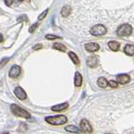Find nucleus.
Masks as SVG:
<instances>
[{
  "label": "nucleus",
  "instance_id": "24",
  "mask_svg": "<svg viewBox=\"0 0 134 134\" xmlns=\"http://www.w3.org/2000/svg\"><path fill=\"white\" fill-rule=\"evenodd\" d=\"M8 60H9V58H3L2 60V61L0 62V66H3L6 63H8Z\"/></svg>",
  "mask_w": 134,
  "mask_h": 134
},
{
  "label": "nucleus",
  "instance_id": "9",
  "mask_svg": "<svg viewBox=\"0 0 134 134\" xmlns=\"http://www.w3.org/2000/svg\"><path fill=\"white\" fill-rule=\"evenodd\" d=\"M85 48L89 52H96L100 49V45L96 43H92V42H91V43H87L85 44Z\"/></svg>",
  "mask_w": 134,
  "mask_h": 134
},
{
  "label": "nucleus",
  "instance_id": "8",
  "mask_svg": "<svg viewBox=\"0 0 134 134\" xmlns=\"http://www.w3.org/2000/svg\"><path fill=\"white\" fill-rule=\"evenodd\" d=\"M130 81V76L127 74H121L116 76V82L121 85H125Z\"/></svg>",
  "mask_w": 134,
  "mask_h": 134
},
{
  "label": "nucleus",
  "instance_id": "12",
  "mask_svg": "<svg viewBox=\"0 0 134 134\" xmlns=\"http://www.w3.org/2000/svg\"><path fill=\"white\" fill-rule=\"evenodd\" d=\"M108 47L113 51H117L120 48V43L117 41H110L108 42Z\"/></svg>",
  "mask_w": 134,
  "mask_h": 134
},
{
  "label": "nucleus",
  "instance_id": "2",
  "mask_svg": "<svg viewBox=\"0 0 134 134\" xmlns=\"http://www.w3.org/2000/svg\"><path fill=\"white\" fill-rule=\"evenodd\" d=\"M132 27L128 24H125L121 25L116 30L117 35L120 37L129 36L132 35Z\"/></svg>",
  "mask_w": 134,
  "mask_h": 134
},
{
  "label": "nucleus",
  "instance_id": "3",
  "mask_svg": "<svg viewBox=\"0 0 134 134\" xmlns=\"http://www.w3.org/2000/svg\"><path fill=\"white\" fill-rule=\"evenodd\" d=\"M11 111L14 114L17 116H20V117H24V118H29L30 115L28 111L24 110L23 108L19 107L18 105L16 104H13L11 105Z\"/></svg>",
  "mask_w": 134,
  "mask_h": 134
},
{
  "label": "nucleus",
  "instance_id": "23",
  "mask_svg": "<svg viewBox=\"0 0 134 134\" xmlns=\"http://www.w3.org/2000/svg\"><path fill=\"white\" fill-rule=\"evenodd\" d=\"M38 25H39V24L38 23H36V24H33L32 26L29 28V33H33L34 31L36 29V28L38 27Z\"/></svg>",
  "mask_w": 134,
  "mask_h": 134
},
{
  "label": "nucleus",
  "instance_id": "6",
  "mask_svg": "<svg viewBox=\"0 0 134 134\" xmlns=\"http://www.w3.org/2000/svg\"><path fill=\"white\" fill-rule=\"evenodd\" d=\"M21 73V68L17 65H14L11 67V69L8 72V75L11 78H17L19 77V75Z\"/></svg>",
  "mask_w": 134,
  "mask_h": 134
},
{
  "label": "nucleus",
  "instance_id": "19",
  "mask_svg": "<svg viewBox=\"0 0 134 134\" xmlns=\"http://www.w3.org/2000/svg\"><path fill=\"white\" fill-rule=\"evenodd\" d=\"M69 56H70V58L71 59V60L73 61V63L74 64H75V65H79L80 64V60H79V58H78V56L75 54L74 52H69Z\"/></svg>",
  "mask_w": 134,
  "mask_h": 134
},
{
  "label": "nucleus",
  "instance_id": "14",
  "mask_svg": "<svg viewBox=\"0 0 134 134\" xmlns=\"http://www.w3.org/2000/svg\"><path fill=\"white\" fill-rule=\"evenodd\" d=\"M71 13V8L70 6H67V5H65L64 7L62 8L61 9V12L60 14L63 17H65V18H66V17H68Z\"/></svg>",
  "mask_w": 134,
  "mask_h": 134
},
{
  "label": "nucleus",
  "instance_id": "21",
  "mask_svg": "<svg viewBox=\"0 0 134 134\" xmlns=\"http://www.w3.org/2000/svg\"><path fill=\"white\" fill-rule=\"evenodd\" d=\"M45 38L49 40H55V39H60V37H59L57 35H45Z\"/></svg>",
  "mask_w": 134,
  "mask_h": 134
},
{
  "label": "nucleus",
  "instance_id": "1",
  "mask_svg": "<svg viewBox=\"0 0 134 134\" xmlns=\"http://www.w3.org/2000/svg\"><path fill=\"white\" fill-rule=\"evenodd\" d=\"M45 121L51 125L60 126V125H64L65 123H66L67 117L63 115L55 116H47V117H45Z\"/></svg>",
  "mask_w": 134,
  "mask_h": 134
},
{
  "label": "nucleus",
  "instance_id": "22",
  "mask_svg": "<svg viewBox=\"0 0 134 134\" xmlns=\"http://www.w3.org/2000/svg\"><path fill=\"white\" fill-rule=\"evenodd\" d=\"M108 84H109V86H110L111 87H112V88H116L117 86H118V83H117L116 81H109Z\"/></svg>",
  "mask_w": 134,
  "mask_h": 134
},
{
  "label": "nucleus",
  "instance_id": "17",
  "mask_svg": "<svg viewBox=\"0 0 134 134\" xmlns=\"http://www.w3.org/2000/svg\"><path fill=\"white\" fill-rule=\"evenodd\" d=\"M97 85L100 87H102V88H106L107 86V85H108V81H107V80L106 78L100 77L98 79V81H97Z\"/></svg>",
  "mask_w": 134,
  "mask_h": 134
},
{
  "label": "nucleus",
  "instance_id": "15",
  "mask_svg": "<svg viewBox=\"0 0 134 134\" xmlns=\"http://www.w3.org/2000/svg\"><path fill=\"white\" fill-rule=\"evenodd\" d=\"M124 52L128 55L132 56L134 54V46L132 44H127L124 48Z\"/></svg>",
  "mask_w": 134,
  "mask_h": 134
},
{
  "label": "nucleus",
  "instance_id": "7",
  "mask_svg": "<svg viewBox=\"0 0 134 134\" xmlns=\"http://www.w3.org/2000/svg\"><path fill=\"white\" fill-rule=\"evenodd\" d=\"M14 94L17 96V98L19 100H25L27 98L26 92L24 91L23 88H21L20 86H17L14 89Z\"/></svg>",
  "mask_w": 134,
  "mask_h": 134
},
{
  "label": "nucleus",
  "instance_id": "11",
  "mask_svg": "<svg viewBox=\"0 0 134 134\" xmlns=\"http://www.w3.org/2000/svg\"><path fill=\"white\" fill-rule=\"evenodd\" d=\"M69 107L68 103H62V104H59L55 105V106L52 107L51 110L54 111H65V109H67Z\"/></svg>",
  "mask_w": 134,
  "mask_h": 134
},
{
  "label": "nucleus",
  "instance_id": "28",
  "mask_svg": "<svg viewBox=\"0 0 134 134\" xmlns=\"http://www.w3.org/2000/svg\"><path fill=\"white\" fill-rule=\"evenodd\" d=\"M3 40V35H1V34H0V42H2Z\"/></svg>",
  "mask_w": 134,
  "mask_h": 134
},
{
  "label": "nucleus",
  "instance_id": "13",
  "mask_svg": "<svg viewBox=\"0 0 134 134\" xmlns=\"http://www.w3.org/2000/svg\"><path fill=\"white\" fill-rule=\"evenodd\" d=\"M75 86H81L82 85V75L79 72H75Z\"/></svg>",
  "mask_w": 134,
  "mask_h": 134
},
{
  "label": "nucleus",
  "instance_id": "16",
  "mask_svg": "<svg viewBox=\"0 0 134 134\" xmlns=\"http://www.w3.org/2000/svg\"><path fill=\"white\" fill-rule=\"evenodd\" d=\"M65 129V131L70 132H73V133H80V132H81V131L79 128H77L76 127H75V126H72V125L67 126V127Z\"/></svg>",
  "mask_w": 134,
  "mask_h": 134
},
{
  "label": "nucleus",
  "instance_id": "29",
  "mask_svg": "<svg viewBox=\"0 0 134 134\" xmlns=\"http://www.w3.org/2000/svg\"><path fill=\"white\" fill-rule=\"evenodd\" d=\"M18 1H19V2H22V1H24V0H18Z\"/></svg>",
  "mask_w": 134,
  "mask_h": 134
},
{
  "label": "nucleus",
  "instance_id": "18",
  "mask_svg": "<svg viewBox=\"0 0 134 134\" xmlns=\"http://www.w3.org/2000/svg\"><path fill=\"white\" fill-rule=\"evenodd\" d=\"M53 48L57 50H60V51H62V52L66 51V47L64 44H62L60 43H54L53 44Z\"/></svg>",
  "mask_w": 134,
  "mask_h": 134
},
{
  "label": "nucleus",
  "instance_id": "4",
  "mask_svg": "<svg viewBox=\"0 0 134 134\" xmlns=\"http://www.w3.org/2000/svg\"><path fill=\"white\" fill-rule=\"evenodd\" d=\"M107 28L102 24H96L93 26L90 30L91 35H95V36H100L104 35L107 33Z\"/></svg>",
  "mask_w": 134,
  "mask_h": 134
},
{
  "label": "nucleus",
  "instance_id": "25",
  "mask_svg": "<svg viewBox=\"0 0 134 134\" xmlns=\"http://www.w3.org/2000/svg\"><path fill=\"white\" fill-rule=\"evenodd\" d=\"M3 1L8 7H10L13 4V3H14V0H3Z\"/></svg>",
  "mask_w": 134,
  "mask_h": 134
},
{
  "label": "nucleus",
  "instance_id": "26",
  "mask_svg": "<svg viewBox=\"0 0 134 134\" xmlns=\"http://www.w3.org/2000/svg\"><path fill=\"white\" fill-rule=\"evenodd\" d=\"M42 48V44H35L34 46V50H38Z\"/></svg>",
  "mask_w": 134,
  "mask_h": 134
},
{
  "label": "nucleus",
  "instance_id": "5",
  "mask_svg": "<svg viewBox=\"0 0 134 134\" xmlns=\"http://www.w3.org/2000/svg\"><path fill=\"white\" fill-rule=\"evenodd\" d=\"M80 126H81V130L86 133H91L92 132V127L91 124L89 123V121H88L86 119H82L81 123H80Z\"/></svg>",
  "mask_w": 134,
  "mask_h": 134
},
{
  "label": "nucleus",
  "instance_id": "20",
  "mask_svg": "<svg viewBox=\"0 0 134 134\" xmlns=\"http://www.w3.org/2000/svg\"><path fill=\"white\" fill-rule=\"evenodd\" d=\"M48 12H49V9H45L42 14L38 17V19H39L40 21V20H42V19H44L45 17H46V15H47V14H48Z\"/></svg>",
  "mask_w": 134,
  "mask_h": 134
},
{
  "label": "nucleus",
  "instance_id": "10",
  "mask_svg": "<svg viewBox=\"0 0 134 134\" xmlns=\"http://www.w3.org/2000/svg\"><path fill=\"white\" fill-rule=\"evenodd\" d=\"M86 64L88 66L91 67V68H94V67L97 66V65H98V59L95 56L88 57L87 60H86Z\"/></svg>",
  "mask_w": 134,
  "mask_h": 134
},
{
  "label": "nucleus",
  "instance_id": "27",
  "mask_svg": "<svg viewBox=\"0 0 134 134\" xmlns=\"http://www.w3.org/2000/svg\"><path fill=\"white\" fill-rule=\"evenodd\" d=\"M23 19H24V21H28V19H27V17L26 15H23L22 17H19V18L18 19V21H22Z\"/></svg>",
  "mask_w": 134,
  "mask_h": 134
}]
</instances>
